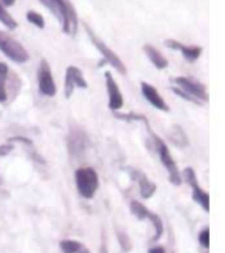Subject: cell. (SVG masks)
I'll return each instance as SVG.
<instances>
[{"label": "cell", "mask_w": 225, "mask_h": 253, "mask_svg": "<svg viewBox=\"0 0 225 253\" xmlns=\"http://www.w3.org/2000/svg\"><path fill=\"white\" fill-rule=\"evenodd\" d=\"M39 2L47 6L48 10L56 16V19L62 25V31L74 36L77 31V16L74 6L69 0H39Z\"/></svg>", "instance_id": "cell-1"}, {"label": "cell", "mask_w": 225, "mask_h": 253, "mask_svg": "<svg viewBox=\"0 0 225 253\" xmlns=\"http://www.w3.org/2000/svg\"><path fill=\"white\" fill-rule=\"evenodd\" d=\"M74 179L79 195L85 199H91L99 188V176L96 171L89 167L79 168L74 173Z\"/></svg>", "instance_id": "cell-2"}, {"label": "cell", "mask_w": 225, "mask_h": 253, "mask_svg": "<svg viewBox=\"0 0 225 253\" xmlns=\"http://www.w3.org/2000/svg\"><path fill=\"white\" fill-rule=\"evenodd\" d=\"M0 51L16 63H25L30 57L28 51L23 48V45L3 31H0Z\"/></svg>", "instance_id": "cell-3"}, {"label": "cell", "mask_w": 225, "mask_h": 253, "mask_svg": "<svg viewBox=\"0 0 225 253\" xmlns=\"http://www.w3.org/2000/svg\"><path fill=\"white\" fill-rule=\"evenodd\" d=\"M84 26H85L87 34L89 36V39H91V42L94 43V47L97 48V51L104 56V60L110 63V65H111L116 71H118V73H121V74H127V67L123 65V62L121 60V57L118 56V54H116L111 48H108L106 45H105L101 39L97 37V36L93 33V30L88 26V23H85Z\"/></svg>", "instance_id": "cell-4"}, {"label": "cell", "mask_w": 225, "mask_h": 253, "mask_svg": "<svg viewBox=\"0 0 225 253\" xmlns=\"http://www.w3.org/2000/svg\"><path fill=\"white\" fill-rule=\"evenodd\" d=\"M155 141H156V147H157V153H159V158H160V162L164 164V167L167 168L168 171V176H170V182L174 184V185H181L182 184V179L179 176V171H177V165H176V161L173 159L172 153H170L167 144L159 139L157 136H155Z\"/></svg>", "instance_id": "cell-5"}, {"label": "cell", "mask_w": 225, "mask_h": 253, "mask_svg": "<svg viewBox=\"0 0 225 253\" xmlns=\"http://www.w3.org/2000/svg\"><path fill=\"white\" fill-rule=\"evenodd\" d=\"M173 82L177 85L179 90H182L184 93H187L188 96H191L193 99H196V101H199V102L208 101V93H207L205 85H202L201 82H196L194 79L176 77V79H173Z\"/></svg>", "instance_id": "cell-6"}, {"label": "cell", "mask_w": 225, "mask_h": 253, "mask_svg": "<svg viewBox=\"0 0 225 253\" xmlns=\"http://www.w3.org/2000/svg\"><path fill=\"white\" fill-rule=\"evenodd\" d=\"M37 84H39L40 93L45 94V96L51 97V96H54L57 93V87H56V82H54L50 63L45 59L40 60V65H39V70H37Z\"/></svg>", "instance_id": "cell-7"}, {"label": "cell", "mask_w": 225, "mask_h": 253, "mask_svg": "<svg viewBox=\"0 0 225 253\" xmlns=\"http://www.w3.org/2000/svg\"><path fill=\"white\" fill-rule=\"evenodd\" d=\"M74 88H88V84L84 77V73L77 67H68L67 74H65V96L71 97Z\"/></svg>", "instance_id": "cell-8"}, {"label": "cell", "mask_w": 225, "mask_h": 253, "mask_svg": "<svg viewBox=\"0 0 225 253\" xmlns=\"http://www.w3.org/2000/svg\"><path fill=\"white\" fill-rule=\"evenodd\" d=\"M105 82H106V90H108V97H110L108 107H110V110L118 111L123 107V96L121 93V88L118 84H116L111 73H105Z\"/></svg>", "instance_id": "cell-9"}, {"label": "cell", "mask_w": 225, "mask_h": 253, "mask_svg": "<svg viewBox=\"0 0 225 253\" xmlns=\"http://www.w3.org/2000/svg\"><path fill=\"white\" fill-rule=\"evenodd\" d=\"M140 88H142L143 97H145L153 107L157 108V110H160V111H168V110H170L168 105H167V102L164 101V97H162V96L159 94V91H157V90H156L155 87L150 85V84H147V82H142V84H140Z\"/></svg>", "instance_id": "cell-10"}, {"label": "cell", "mask_w": 225, "mask_h": 253, "mask_svg": "<svg viewBox=\"0 0 225 253\" xmlns=\"http://www.w3.org/2000/svg\"><path fill=\"white\" fill-rule=\"evenodd\" d=\"M167 47L168 48H172V50H179L182 53V56L185 60L188 62H194L201 57V54H202V48L201 47H187V45H182L181 42H177V40H167Z\"/></svg>", "instance_id": "cell-11"}, {"label": "cell", "mask_w": 225, "mask_h": 253, "mask_svg": "<svg viewBox=\"0 0 225 253\" xmlns=\"http://www.w3.org/2000/svg\"><path fill=\"white\" fill-rule=\"evenodd\" d=\"M143 51H145L147 57L151 60V63L155 65L157 70H165L168 67V60L167 57L162 54L156 47H153V45H143Z\"/></svg>", "instance_id": "cell-12"}, {"label": "cell", "mask_w": 225, "mask_h": 253, "mask_svg": "<svg viewBox=\"0 0 225 253\" xmlns=\"http://www.w3.org/2000/svg\"><path fill=\"white\" fill-rule=\"evenodd\" d=\"M138 182H139V190H140V196L148 199L156 192V184L151 182V181L143 175V173H139L138 176Z\"/></svg>", "instance_id": "cell-13"}, {"label": "cell", "mask_w": 225, "mask_h": 253, "mask_svg": "<svg viewBox=\"0 0 225 253\" xmlns=\"http://www.w3.org/2000/svg\"><path fill=\"white\" fill-rule=\"evenodd\" d=\"M191 188H193V199L199 205H202V209L205 212H210V196H208V193H207L205 190H202L199 185H194Z\"/></svg>", "instance_id": "cell-14"}, {"label": "cell", "mask_w": 225, "mask_h": 253, "mask_svg": "<svg viewBox=\"0 0 225 253\" xmlns=\"http://www.w3.org/2000/svg\"><path fill=\"white\" fill-rule=\"evenodd\" d=\"M147 218L153 222V225H155V229H156V235L153 236V241H159L162 238V235H164V222H162V219L156 213H151V212H148Z\"/></svg>", "instance_id": "cell-15"}, {"label": "cell", "mask_w": 225, "mask_h": 253, "mask_svg": "<svg viewBox=\"0 0 225 253\" xmlns=\"http://www.w3.org/2000/svg\"><path fill=\"white\" fill-rule=\"evenodd\" d=\"M130 210H131V213L136 216L138 219H145L147 216H148V209L143 204H140L139 201H131V204H130Z\"/></svg>", "instance_id": "cell-16"}, {"label": "cell", "mask_w": 225, "mask_h": 253, "mask_svg": "<svg viewBox=\"0 0 225 253\" xmlns=\"http://www.w3.org/2000/svg\"><path fill=\"white\" fill-rule=\"evenodd\" d=\"M0 22H2L8 30H16L17 28V22L13 19V16L6 11V8L0 3Z\"/></svg>", "instance_id": "cell-17"}, {"label": "cell", "mask_w": 225, "mask_h": 253, "mask_svg": "<svg viewBox=\"0 0 225 253\" xmlns=\"http://www.w3.org/2000/svg\"><path fill=\"white\" fill-rule=\"evenodd\" d=\"M80 242L74 241V239H64L60 241V250L64 253H77L80 250Z\"/></svg>", "instance_id": "cell-18"}, {"label": "cell", "mask_w": 225, "mask_h": 253, "mask_svg": "<svg viewBox=\"0 0 225 253\" xmlns=\"http://www.w3.org/2000/svg\"><path fill=\"white\" fill-rule=\"evenodd\" d=\"M26 19H28L34 26H37V28H45V19L35 11H28L26 13Z\"/></svg>", "instance_id": "cell-19"}, {"label": "cell", "mask_w": 225, "mask_h": 253, "mask_svg": "<svg viewBox=\"0 0 225 253\" xmlns=\"http://www.w3.org/2000/svg\"><path fill=\"white\" fill-rule=\"evenodd\" d=\"M118 239H119V244H121V247L123 252H130L133 249V242L130 239V236L127 233H123V232H118Z\"/></svg>", "instance_id": "cell-20"}, {"label": "cell", "mask_w": 225, "mask_h": 253, "mask_svg": "<svg viewBox=\"0 0 225 253\" xmlns=\"http://www.w3.org/2000/svg\"><path fill=\"white\" fill-rule=\"evenodd\" d=\"M199 242H201V246H204L205 249L210 247V229H208V227L204 229V230L199 233Z\"/></svg>", "instance_id": "cell-21"}, {"label": "cell", "mask_w": 225, "mask_h": 253, "mask_svg": "<svg viewBox=\"0 0 225 253\" xmlns=\"http://www.w3.org/2000/svg\"><path fill=\"white\" fill-rule=\"evenodd\" d=\"M8 65L3 62H0V84H5V80L8 77Z\"/></svg>", "instance_id": "cell-22"}, {"label": "cell", "mask_w": 225, "mask_h": 253, "mask_svg": "<svg viewBox=\"0 0 225 253\" xmlns=\"http://www.w3.org/2000/svg\"><path fill=\"white\" fill-rule=\"evenodd\" d=\"M11 150H13L11 144H6V145H0V156H6Z\"/></svg>", "instance_id": "cell-23"}, {"label": "cell", "mask_w": 225, "mask_h": 253, "mask_svg": "<svg viewBox=\"0 0 225 253\" xmlns=\"http://www.w3.org/2000/svg\"><path fill=\"white\" fill-rule=\"evenodd\" d=\"M6 101V90H5V84H0V102Z\"/></svg>", "instance_id": "cell-24"}, {"label": "cell", "mask_w": 225, "mask_h": 253, "mask_svg": "<svg viewBox=\"0 0 225 253\" xmlns=\"http://www.w3.org/2000/svg\"><path fill=\"white\" fill-rule=\"evenodd\" d=\"M148 253H165V249H164V247H160V246H156V247L150 249Z\"/></svg>", "instance_id": "cell-25"}, {"label": "cell", "mask_w": 225, "mask_h": 253, "mask_svg": "<svg viewBox=\"0 0 225 253\" xmlns=\"http://www.w3.org/2000/svg\"><path fill=\"white\" fill-rule=\"evenodd\" d=\"M0 3L6 8V6H13L16 3V0H0Z\"/></svg>", "instance_id": "cell-26"}, {"label": "cell", "mask_w": 225, "mask_h": 253, "mask_svg": "<svg viewBox=\"0 0 225 253\" xmlns=\"http://www.w3.org/2000/svg\"><path fill=\"white\" fill-rule=\"evenodd\" d=\"M77 253H91V252H89L88 249H85V247H80V250Z\"/></svg>", "instance_id": "cell-27"}]
</instances>
